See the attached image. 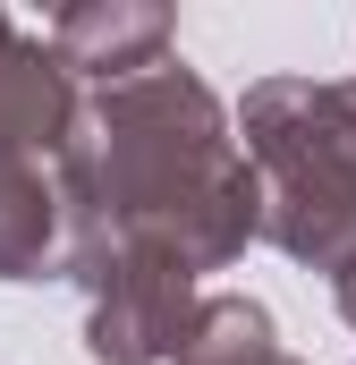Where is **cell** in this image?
Listing matches in <instances>:
<instances>
[{
	"label": "cell",
	"instance_id": "obj_7",
	"mask_svg": "<svg viewBox=\"0 0 356 365\" xmlns=\"http://www.w3.org/2000/svg\"><path fill=\"white\" fill-rule=\"evenodd\" d=\"M271 357H280V323H271L263 297H246V289H204L170 365H271Z\"/></svg>",
	"mask_w": 356,
	"mask_h": 365
},
{
	"label": "cell",
	"instance_id": "obj_1",
	"mask_svg": "<svg viewBox=\"0 0 356 365\" xmlns=\"http://www.w3.org/2000/svg\"><path fill=\"white\" fill-rule=\"evenodd\" d=\"M51 195L68 221V255L162 247L204 280L263 238V195L229 136V110L178 51L77 102L68 145L51 153Z\"/></svg>",
	"mask_w": 356,
	"mask_h": 365
},
{
	"label": "cell",
	"instance_id": "obj_2",
	"mask_svg": "<svg viewBox=\"0 0 356 365\" xmlns=\"http://www.w3.org/2000/svg\"><path fill=\"white\" fill-rule=\"evenodd\" d=\"M229 136L263 195V238L340 280L356 272V77H255Z\"/></svg>",
	"mask_w": 356,
	"mask_h": 365
},
{
	"label": "cell",
	"instance_id": "obj_5",
	"mask_svg": "<svg viewBox=\"0 0 356 365\" xmlns=\"http://www.w3.org/2000/svg\"><path fill=\"white\" fill-rule=\"evenodd\" d=\"M77 77L51 60L43 34H0V162H51L77 119Z\"/></svg>",
	"mask_w": 356,
	"mask_h": 365
},
{
	"label": "cell",
	"instance_id": "obj_4",
	"mask_svg": "<svg viewBox=\"0 0 356 365\" xmlns=\"http://www.w3.org/2000/svg\"><path fill=\"white\" fill-rule=\"evenodd\" d=\"M51 60L68 68V77H93V86H119V77H136V68H153V60H170L178 43V17L162 0H68L60 17H51Z\"/></svg>",
	"mask_w": 356,
	"mask_h": 365
},
{
	"label": "cell",
	"instance_id": "obj_3",
	"mask_svg": "<svg viewBox=\"0 0 356 365\" xmlns=\"http://www.w3.org/2000/svg\"><path fill=\"white\" fill-rule=\"evenodd\" d=\"M85 289V357L93 365H170L195 314V272L162 247H93L68 255V272Z\"/></svg>",
	"mask_w": 356,
	"mask_h": 365
},
{
	"label": "cell",
	"instance_id": "obj_6",
	"mask_svg": "<svg viewBox=\"0 0 356 365\" xmlns=\"http://www.w3.org/2000/svg\"><path fill=\"white\" fill-rule=\"evenodd\" d=\"M68 221L43 162H0V280H60Z\"/></svg>",
	"mask_w": 356,
	"mask_h": 365
},
{
	"label": "cell",
	"instance_id": "obj_10",
	"mask_svg": "<svg viewBox=\"0 0 356 365\" xmlns=\"http://www.w3.org/2000/svg\"><path fill=\"white\" fill-rule=\"evenodd\" d=\"M0 34H9V17H0Z\"/></svg>",
	"mask_w": 356,
	"mask_h": 365
},
{
	"label": "cell",
	"instance_id": "obj_8",
	"mask_svg": "<svg viewBox=\"0 0 356 365\" xmlns=\"http://www.w3.org/2000/svg\"><path fill=\"white\" fill-rule=\"evenodd\" d=\"M331 297H340V323L356 331V272H340V280H331Z\"/></svg>",
	"mask_w": 356,
	"mask_h": 365
},
{
	"label": "cell",
	"instance_id": "obj_9",
	"mask_svg": "<svg viewBox=\"0 0 356 365\" xmlns=\"http://www.w3.org/2000/svg\"><path fill=\"white\" fill-rule=\"evenodd\" d=\"M271 365H297V357H288V349H280V357H271Z\"/></svg>",
	"mask_w": 356,
	"mask_h": 365
}]
</instances>
